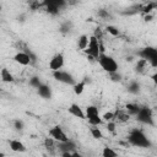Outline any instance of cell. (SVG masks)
Masks as SVG:
<instances>
[{
  "label": "cell",
  "mask_w": 157,
  "mask_h": 157,
  "mask_svg": "<svg viewBox=\"0 0 157 157\" xmlns=\"http://www.w3.org/2000/svg\"><path fill=\"white\" fill-rule=\"evenodd\" d=\"M150 66V64H148V61L146 60V59H142V58H140L137 61H136V64H135V71L137 72V74H140V75H144Z\"/></svg>",
  "instance_id": "cell-16"
},
{
  "label": "cell",
  "mask_w": 157,
  "mask_h": 157,
  "mask_svg": "<svg viewBox=\"0 0 157 157\" xmlns=\"http://www.w3.org/2000/svg\"><path fill=\"white\" fill-rule=\"evenodd\" d=\"M90 132H91V135H92V137H93V139L99 140V139H102V137H103V132H102V130H101L97 125H91Z\"/></svg>",
  "instance_id": "cell-24"
},
{
  "label": "cell",
  "mask_w": 157,
  "mask_h": 157,
  "mask_svg": "<svg viewBox=\"0 0 157 157\" xmlns=\"http://www.w3.org/2000/svg\"><path fill=\"white\" fill-rule=\"evenodd\" d=\"M28 6H29L31 11H37V10L43 7V5L39 0H28Z\"/></svg>",
  "instance_id": "cell-29"
},
{
  "label": "cell",
  "mask_w": 157,
  "mask_h": 157,
  "mask_svg": "<svg viewBox=\"0 0 157 157\" xmlns=\"http://www.w3.org/2000/svg\"><path fill=\"white\" fill-rule=\"evenodd\" d=\"M97 63L99 64V66L108 74H112V72H115V71H119V65L117 63V60L112 56V55H108L105 53H101L98 59H97Z\"/></svg>",
  "instance_id": "cell-2"
},
{
  "label": "cell",
  "mask_w": 157,
  "mask_h": 157,
  "mask_svg": "<svg viewBox=\"0 0 157 157\" xmlns=\"http://www.w3.org/2000/svg\"><path fill=\"white\" fill-rule=\"evenodd\" d=\"M86 53L87 56H92L96 61L101 54V49H99V39L96 38L93 34L90 36V43H88V47L83 50Z\"/></svg>",
  "instance_id": "cell-7"
},
{
  "label": "cell",
  "mask_w": 157,
  "mask_h": 157,
  "mask_svg": "<svg viewBox=\"0 0 157 157\" xmlns=\"http://www.w3.org/2000/svg\"><path fill=\"white\" fill-rule=\"evenodd\" d=\"M53 77L56 80V81H59V82H61V83H65V85H70V86H74L75 83H76V80H75V77L70 74V72H67V71H65V70H56V71H53Z\"/></svg>",
  "instance_id": "cell-8"
},
{
  "label": "cell",
  "mask_w": 157,
  "mask_h": 157,
  "mask_svg": "<svg viewBox=\"0 0 157 157\" xmlns=\"http://www.w3.org/2000/svg\"><path fill=\"white\" fill-rule=\"evenodd\" d=\"M58 150L59 152H74L77 150V146L75 144V141H72L71 139H69L67 141L64 142H58Z\"/></svg>",
  "instance_id": "cell-12"
},
{
  "label": "cell",
  "mask_w": 157,
  "mask_h": 157,
  "mask_svg": "<svg viewBox=\"0 0 157 157\" xmlns=\"http://www.w3.org/2000/svg\"><path fill=\"white\" fill-rule=\"evenodd\" d=\"M0 77H1V81L5 82V83H11L15 81V77L10 72V70L7 67H2L1 69V72H0Z\"/></svg>",
  "instance_id": "cell-18"
},
{
  "label": "cell",
  "mask_w": 157,
  "mask_h": 157,
  "mask_svg": "<svg viewBox=\"0 0 157 157\" xmlns=\"http://www.w3.org/2000/svg\"><path fill=\"white\" fill-rule=\"evenodd\" d=\"M86 80H83V81H78V82H76L74 86H72V90H74V93L76 94V96H81L82 93H83V91H85V87H86Z\"/></svg>",
  "instance_id": "cell-21"
},
{
  "label": "cell",
  "mask_w": 157,
  "mask_h": 157,
  "mask_svg": "<svg viewBox=\"0 0 157 157\" xmlns=\"http://www.w3.org/2000/svg\"><path fill=\"white\" fill-rule=\"evenodd\" d=\"M71 29H72V22H71V21H65V22H63V23L60 25V28H59L60 33H63V34H67Z\"/></svg>",
  "instance_id": "cell-26"
},
{
  "label": "cell",
  "mask_w": 157,
  "mask_h": 157,
  "mask_svg": "<svg viewBox=\"0 0 157 157\" xmlns=\"http://www.w3.org/2000/svg\"><path fill=\"white\" fill-rule=\"evenodd\" d=\"M93 36H94L96 38H98L99 40H102V39H103V33H102V29H101L99 27H97V28L94 29V32H93Z\"/></svg>",
  "instance_id": "cell-36"
},
{
  "label": "cell",
  "mask_w": 157,
  "mask_h": 157,
  "mask_svg": "<svg viewBox=\"0 0 157 157\" xmlns=\"http://www.w3.org/2000/svg\"><path fill=\"white\" fill-rule=\"evenodd\" d=\"M152 18H153V15H152V13H146V15H144V21H145V22H150V21H152Z\"/></svg>",
  "instance_id": "cell-37"
},
{
  "label": "cell",
  "mask_w": 157,
  "mask_h": 157,
  "mask_svg": "<svg viewBox=\"0 0 157 157\" xmlns=\"http://www.w3.org/2000/svg\"><path fill=\"white\" fill-rule=\"evenodd\" d=\"M141 91V85L136 81V80H132L129 82L128 85V92L131 93V94H139Z\"/></svg>",
  "instance_id": "cell-20"
},
{
  "label": "cell",
  "mask_w": 157,
  "mask_h": 157,
  "mask_svg": "<svg viewBox=\"0 0 157 157\" xmlns=\"http://www.w3.org/2000/svg\"><path fill=\"white\" fill-rule=\"evenodd\" d=\"M44 147L48 150V151H52V150H54V148H56L58 147V142L50 136V137H45L44 139Z\"/></svg>",
  "instance_id": "cell-23"
},
{
  "label": "cell",
  "mask_w": 157,
  "mask_h": 157,
  "mask_svg": "<svg viewBox=\"0 0 157 157\" xmlns=\"http://www.w3.org/2000/svg\"><path fill=\"white\" fill-rule=\"evenodd\" d=\"M42 5L47 13L56 16L59 15L60 10H63L67 5V2L66 0H42Z\"/></svg>",
  "instance_id": "cell-3"
},
{
  "label": "cell",
  "mask_w": 157,
  "mask_h": 157,
  "mask_svg": "<svg viewBox=\"0 0 157 157\" xmlns=\"http://www.w3.org/2000/svg\"><path fill=\"white\" fill-rule=\"evenodd\" d=\"M97 16H98L99 18H102V20H108V18H110V13H109V11L105 10V9H99V10L97 11Z\"/></svg>",
  "instance_id": "cell-32"
},
{
  "label": "cell",
  "mask_w": 157,
  "mask_h": 157,
  "mask_svg": "<svg viewBox=\"0 0 157 157\" xmlns=\"http://www.w3.org/2000/svg\"><path fill=\"white\" fill-rule=\"evenodd\" d=\"M28 83H29V86H31V87H33V88H38L43 82H42L40 77H38V76H32V77L29 78Z\"/></svg>",
  "instance_id": "cell-30"
},
{
  "label": "cell",
  "mask_w": 157,
  "mask_h": 157,
  "mask_svg": "<svg viewBox=\"0 0 157 157\" xmlns=\"http://www.w3.org/2000/svg\"><path fill=\"white\" fill-rule=\"evenodd\" d=\"M151 80H152V81H153V83L157 86V71H156V72H153V74L151 75Z\"/></svg>",
  "instance_id": "cell-38"
},
{
  "label": "cell",
  "mask_w": 157,
  "mask_h": 157,
  "mask_svg": "<svg viewBox=\"0 0 157 157\" xmlns=\"http://www.w3.org/2000/svg\"><path fill=\"white\" fill-rule=\"evenodd\" d=\"M66 2H67L69 6H74V5H76L78 2V0H66Z\"/></svg>",
  "instance_id": "cell-39"
},
{
  "label": "cell",
  "mask_w": 157,
  "mask_h": 157,
  "mask_svg": "<svg viewBox=\"0 0 157 157\" xmlns=\"http://www.w3.org/2000/svg\"><path fill=\"white\" fill-rule=\"evenodd\" d=\"M49 136H52L56 142H64V141L69 140L66 132L64 131V129L60 125H54L53 128H50L49 129Z\"/></svg>",
  "instance_id": "cell-9"
},
{
  "label": "cell",
  "mask_w": 157,
  "mask_h": 157,
  "mask_svg": "<svg viewBox=\"0 0 157 157\" xmlns=\"http://www.w3.org/2000/svg\"><path fill=\"white\" fill-rule=\"evenodd\" d=\"M85 114H86V119L88 120V124L90 125H102L103 124V118L99 115V109L97 105H87L86 107V110H85Z\"/></svg>",
  "instance_id": "cell-6"
},
{
  "label": "cell",
  "mask_w": 157,
  "mask_h": 157,
  "mask_svg": "<svg viewBox=\"0 0 157 157\" xmlns=\"http://www.w3.org/2000/svg\"><path fill=\"white\" fill-rule=\"evenodd\" d=\"M105 32L109 33L112 37H118V36H120V31L118 29V27H115V26H113V25H107V26H105Z\"/></svg>",
  "instance_id": "cell-27"
},
{
  "label": "cell",
  "mask_w": 157,
  "mask_h": 157,
  "mask_svg": "<svg viewBox=\"0 0 157 157\" xmlns=\"http://www.w3.org/2000/svg\"><path fill=\"white\" fill-rule=\"evenodd\" d=\"M9 146L10 148L13 151V152H25L27 150V147L25 146V144L20 140H16V139H12L9 141Z\"/></svg>",
  "instance_id": "cell-15"
},
{
  "label": "cell",
  "mask_w": 157,
  "mask_h": 157,
  "mask_svg": "<svg viewBox=\"0 0 157 157\" xmlns=\"http://www.w3.org/2000/svg\"><path fill=\"white\" fill-rule=\"evenodd\" d=\"M12 126H13L15 130L22 131V130L25 129V123H23V120H21V119H15V120L12 121Z\"/></svg>",
  "instance_id": "cell-31"
},
{
  "label": "cell",
  "mask_w": 157,
  "mask_h": 157,
  "mask_svg": "<svg viewBox=\"0 0 157 157\" xmlns=\"http://www.w3.org/2000/svg\"><path fill=\"white\" fill-rule=\"evenodd\" d=\"M136 120L144 125H148V126H153L155 125V119H153V110L147 107V105H141L140 110L137 112V114L135 115Z\"/></svg>",
  "instance_id": "cell-5"
},
{
  "label": "cell",
  "mask_w": 157,
  "mask_h": 157,
  "mask_svg": "<svg viewBox=\"0 0 157 157\" xmlns=\"http://www.w3.org/2000/svg\"><path fill=\"white\" fill-rule=\"evenodd\" d=\"M115 129H117V124L114 120H110V121H107V130L112 134L115 132Z\"/></svg>",
  "instance_id": "cell-34"
},
{
  "label": "cell",
  "mask_w": 157,
  "mask_h": 157,
  "mask_svg": "<svg viewBox=\"0 0 157 157\" xmlns=\"http://www.w3.org/2000/svg\"><path fill=\"white\" fill-rule=\"evenodd\" d=\"M88 43H90V37L87 34H81L77 38V49L85 50L88 47Z\"/></svg>",
  "instance_id": "cell-19"
},
{
  "label": "cell",
  "mask_w": 157,
  "mask_h": 157,
  "mask_svg": "<svg viewBox=\"0 0 157 157\" xmlns=\"http://www.w3.org/2000/svg\"><path fill=\"white\" fill-rule=\"evenodd\" d=\"M103 120L104 121H110V120H114V112H105L103 115H102Z\"/></svg>",
  "instance_id": "cell-35"
},
{
  "label": "cell",
  "mask_w": 157,
  "mask_h": 157,
  "mask_svg": "<svg viewBox=\"0 0 157 157\" xmlns=\"http://www.w3.org/2000/svg\"><path fill=\"white\" fill-rule=\"evenodd\" d=\"M140 107L141 105H139L137 103H126L125 104V110L130 114V115H136L137 114V112L140 110Z\"/></svg>",
  "instance_id": "cell-22"
},
{
  "label": "cell",
  "mask_w": 157,
  "mask_h": 157,
  "mask_svg": "<svg viewBox=\"0 0 157 157\" xmlns=\"http://www.w3.org/2000/svg\"><path fill=\"white\" fill-rule=\"evenodd\" d=\"M67 112L75 117V118H78V119H86V114L83 112V109L77 104V103H71L70 107L67 108Z\"/></svg>",
  "instance_id": "cell-13"
},
{
  "label": "cell",
  "mask_w": 157,
  "mask_h": 157,
  "mask_svg": "<svg viewBox=\"0 0 157 157\" xmlns=\"http://www.w3.org/2000/svg\"><path fill=\"white\" fill-rule=\"evenodd\" d=\"M156 7H157V2H147L146 5L141 6V12H142L144 15H146V13H152V11H153Z\"/></svg>",
  "instance_id": "cell-25"
},
{
  "label": "cell",
  "mask_w": 157,
  "mask_h": 157,
  "mask_svg": "<svg viewBox=\"0 0 157 157\" xmlns=\"http://www.w3.org/2000/svg\"><path fill=\"white\" fill-rule=\"evenodd\" d=\"M130 114L126 112V110H121V109H117L114 112V120H118L120 123H125L130 119Z\"/></svg>",
  "instance_id": "cell-17"
},
{
  "label": "cell",
  "mask_w": 157,
  "mask_h": 157,
  "mask_svg": "<svg viewBox=\"0 0 157 157\" xmlns=\"http://www.w3.org/2000/svg\"><path fill=\"white\" fill-rule=\"evenodd\" d=\"M37 92L39 94V97L44 98V99H50L52 98V88L47 83H42L38 88H37Z\"/></svg>",
  "instance_id": "cell-14"
},
{
  "label": "cell",
  "mask_w": 157,
  "mask_h": 157,
  "mask_svg": "<svg viewBox=\"0 0 157 157\" xmlns=\"http://www.w3.org/2000/svg\"><path fill=\"white\" fill-rule=\"evenodd\" d=\"M126 60H128V61H132V60H134V58H132V56H128V58H126Z\"/></svg>",
  "instance_id": "cell-40"
},
{
  "label": "cell",
  "mask_w": 157,
  "mask_h": 157,
  "mask_svg": "<svg viewBox=\"0 0 157 157\" xmlns=\"http://www.w3.org/2000/svg\"><path fill=\"white\" fill-rule=\"evenodd\" d=\"M108 75H109L110 80L114 81V82H119V81H121V78H123V76H121V74H120L119 71H115V72H112V74H108Z\"/></svg>",
  "instance_id": "cell-33"
},
{
  "label": "cell",
  "mask_w": 157,
  "mask_h": 157,
  "mask_svg": "<svg viewBox=\"0 0 157 157\" xmlns=\"http://www.w3.org/2000/svg\"><path fill=\"white\" fill-rule=\"evenodd\" d=\"M136 55L139 58L146 59L151 67H157V48L156 47H151V45L144 47L136 53Z\"/></svg>",
  "instance_id": "cell-4"
},
{
  "label": "cell",
  "mask_w": 157,
  "mask_h": 157,
  "mask_svg": "<svg viewBox=\"0 0 157 157\" xmlns=\"http://www.w3.org/2000/svg\"><path fill=\"white\" fill-rule=\"evenodd\" d=\"M13 61L17 63V64H20V65H22V66H28V65L33 64L31 55L27 52H25V50H18L13 55Z\"/></svg>",
  "instance_id": "cell-11"
},
{
  "label": "cell",
  "mask_w": 157,
  "mask_h": 157,
  "mask_svg": "<svg viewBox=\"0 0 157 157\" xmlns=\"http://www.w3.org/2000/svg\"><path fill=\"white\" fill-rule=\"evenodd\" d=\"M64 64H65V56H64V54L63 53H56L49 60V69L53 72V71H56V70L63 69Z\"/></svg>",
  "instance_id": "cell-10"
},
{
  "label": "cell",
  "mask_w": 157,
  "mask_h": 157,
  "mask_svg": "<svg viewBox=\"0 0 157 157\" xmlns=\"http://www.w3.org/2000/svg\"><path fill=\"white\" fill-rule=\"evenodd\" d=\"M128 144L135 147H141V148H148L152 146L151 140L146 136V134L144 132V130L139 129V128H132L129 134H128Z\"/></svg>",
  "instance_id": "cell-1"
},
{
  "label": "cell",
  "mask_w": 157,
  "mask_h": 157,
  "mask_svg": "<svg viewBox=\"0 0 157 157\" xmlns=\"http://www.w3.org/2000/svg\"><path fill=\"white\" fill-rule=\"evenodd\" d=\"M102 156L103 157H117L118 156V152L117 151H114L112 147H103V150H102Z\"/></svg>",
  "instance_id": "cell-28"
}]
</instances>
